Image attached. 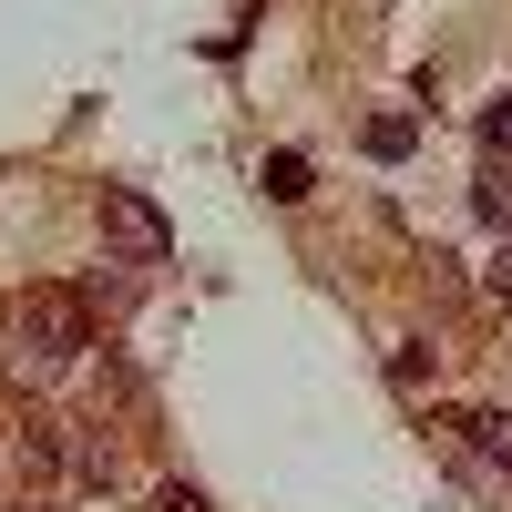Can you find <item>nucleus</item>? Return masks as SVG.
<instances>
[{"instance_id":"nucleus-1","label":"nucleus","mask_w":512,"mask_h":512,"mask_svg":"<svg viewBox=\"0 0 512 512\" xmlns=\"http://www.w3.org/2000/svg\"><path fill=\"white\" fill-rule=\"evenodd\" d=\"M93 349V308H82L72 287H21L11 297V369L21 379H52Z\"/></svg>"},{"instance_id":"nucleus-2","label":"nucleus","mask_w":512,"mask_h":512,"mask_svg":"<svg viewBox=\"0 0 512 512\" xmlns=\"http://www.w3.org/2000/svg\"><path fill=\"white\" fill-rule=\"evenodd\" d=\"M103 236L134 256V267H164V256H175V226H164V205H154V195H134V185H103Z\"/></svg>"},{"instance_id":"nucleus-3","label":"nucleus","mask_w":512,"mask_h":512,"mask_svg":"<svg viewBox=\"0 0 512 512\" xmlns=\"http://www.w3.org/2000/svg\"><path fill=\"white\" fill-rule=\"evenodd\" d=\"M62 472V431L52 420H0V492H41Z\"/></svg>"},{"instance_id":"nucleus-4","label":"nucleus","mask_w":512,"mask_h":512,"mask_svg":"<svg viewBox=\"0 0 512 512\" xmlns=\"http://www.w3.org/2000/svg\"><path fill=\"white\" fill-rule=\"evenodd\" d=\"M441 431H461V441L492 461V472H512V410H451Z\"/></svg>"},{"instance_id":"nucleus-5","label":"nucleus","mask_w":512,"mask_h":512,"mask_svg":"<svg viewBox=\"0 0 512 512\" xmlns=\"http://www.w3.org/2000/svg\"><path fill=\"white\" fill-rule=\"evenodd\" d=\"M72 297H82V308H93V318H113V308H134V267H123V256H103V267L82 277Z\"/></svg>"},{"instance_id":"nucleus-6","label":"nucleus","mask_w":512,"mask_h":512,"mask_svg":"<svg viewBox=\"0 0 512 512\" xmlns=\"http://www.w3.org/2000/svg\"><path fill=\"white\" fill-rule=\"evenodd\" d=\"M359 144H369L379 164H400V154L420 144V123H410V113H369V134H359Z\"/></svg>"},{"instance_id":"nucleus-7","label":"nucleus","mask_w":512,"mask_h":512,"mask_svg":"<svg viewBox=\"0 0 512 512\" xmlns=\"http://www.w3.org/2000/svg\"><path fill=\"white\" fill-rule=\"evenodd\" d=\"M62 461H72L82 482H123V451L113 441H62Z\"/></svg>"},{"instance_id":"nucleus-8","label":"nucleus","mask_w":512,"mask_h":512,"mask_svg":"<svg viewBox=\"0 0 512 512\" xmlns=\"http://www.w3.org/2000/svg\"><path fill=\"white\" fill-rule=\"evenodd\" d=\"M267 195H277V205L308 195V154H267Z\"/></svg>"},{"instance_id":"nucleus-9","label":"nucleus","mask_w":512,"mask_h":512,"mask_svg":"<svg viewBox=\"0 0 512 512\" xmlns=\"http://www.w3.org/2000/svg\"><path fill=\"white\" fill-rule=\"evenodd\" d=\"M390 379H400V390H420V379H431V349H420V338H400V349H390Z\"/></svg>"},{"instance_id":"nucleus-10","label":"nucleus","mask_w":512,"mask_h":512,"mask_svg":"<svg viewBox=\"0 0 512 512\" xmlns=\"http://www.w3.org/2000/svg\"><path fill=\"white\" fill-rule=\"evenodd\" d=\"M472 205H482L492 226H512V175H482V185H472Z\"/></svg>"},{"instance_id":"nucleus-11","label":"nucleus","mask_w":512,"mask_h":512,"mask_svg":"<svg viewBox=\"0 0 512 512\" xmlns=\"http://www.w3.org/2000/svg\"><path fill=\"white\" fill-rule=\"evenodd\" d=\"M482 144H492V154H512V93H492V103H482Z\"/></svg>"},{"instance_id":"nucleus-12","label":"nucleus","mask_w":512,"mask_h":512,"mask_svg":"<svg viewBox=\"0 0 512 512\" xmlns=\"http://www.w3.org/2000/svg\"><path fill=\"white\" fill-rule=\"evenodd\" d=\"M154 512H205V492H195V482H164V492H154Z\"/></svg>"},{"instance_id":"nucleus-13","label":"nucleus","mask_w":512,"mask_h":512,"mask_svg":"<svg viewBox=\"0 0 512 512\" xmlns=\"http://www.w3.org/2000/svg\"><path fill=\"white\" fill-rule=\"evenodd\" d=\"M21 512H41V502H21Z\"/></svg>"}]
</instances>
